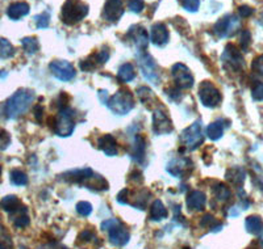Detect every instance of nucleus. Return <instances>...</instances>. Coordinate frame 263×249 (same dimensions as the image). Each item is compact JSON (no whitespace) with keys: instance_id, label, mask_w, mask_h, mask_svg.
<instances>
[{"instance_id":"e433bc0d","label":"nucleus","mask_w":263,"mask_h":249,"mask_svg":"<svg viewBox=\"0 0 263 249\" xmlns=\"http://www.w3.org/2000/svg\"><path fill=\"white\" fill-rule=\"evenodd\" d=\"M77 211H78V214H81L82 217H88L92 213V205L90 202L82 201L77 205Z\"/></svg>"},{"instance_id":"7ed1b4c3","label":"nucleus","mask_w":263,"mask_h":249,"mask_svg":"<svg viewBox=\"0 0 263 249\" xmlns=\"http://www.w3.org/2000/svg\"><path fill=\"white\" fill-rule=\"evenodd\" d=\"M102 230L108 231L109 241L115 246H124L130 240V234H129L128 229L116 218L104 220L102 223Z\"/></svg>"},{"instance_id":"39448f33","label":"nucleus","mask_w":263,"mask_h":249,"mask_svg":"<svg viewBox=\"0 0 263 249\" xmlns=\"http://www.w3.org/2000/svg\"><path fill=\"white\" fill-rule=\"evenodd\" d=\"M74 117V110L71 108L66 107L60 110L53 125L54 131H55L58 137H69V135H71L75 128Z\"/></svg>"},{"instance_id":"4c0bfd02","label":"nucleus","mask_w":263,"mask_h":249,"mask_svg":"<svg viewBox=\"0 0 263 249\" xmlns=\"http://www.w3.org/2000/svg\"><path fill=\"white\" fill-rule=\"evenodd\" d=\"M182 6L189 12H196L200 7V0H182Z\"/></svg>"},{"instance_id":"3c124183","label":"nucleus","mask_w":263,"mask_h":249,"mask_svg":"<svg viewBox=\"0 0 263 249\" xmlns=\"http://www.w3.org/2000/svg\"><path fill=\"white\" fill-rule=\"evenodd\" d=\"M42 113H44V108H42L41 105H37V107L34 108V116H36L37 121H42Z\"/></svg>"},{"instance_id":"412c9836","label":"nucleus","mask_w":263,"mask_h":249,"mask_svg":"<svg viewBox=\"0 0 263 249\" xmlns=\"http://www.w3.org/2000/svg\"><path fill=\"white\" fill-rule=\"evenodd\" d=\"M132 159L136 161V163L141 164L144 163L145 159V140L144 138L137 135L133 140V144H132V152H130Z\"/></svg>"},{"instance_id":"c85d7f7f","label":"nucleus","mask_w":263,"mask_h":249,"mask_svg":"<svg viewBox=\"0 0 263 249\" xmlns=\"http://www.w3.org/2000/svg\"><path fill=\"white\" fill-rule=\"evenodd\" d=\"M15 55L13 45L6 38H0V59H9Z\"/></svg>"},{"instance_id":"2f4dec72","label":"nucleus","mask_w":263,"mask_h":249,"mask_svg":"<svg viewBox=\"0 0 263 249\" xmlns=\"http://www.w3.org/2000/svg\"><path fill=\"white\" fill-rule=\"evenodd\" d=\"M21 45L28 54H34L36 51H39L40 48L39 39L34 38V37H25V38L21 39Z\"/></svg>"},{"instance_id":"603ef678","label":"nucleus","mask_w":263,"mask_h":249,"mask_svg":"<svg viewBox=\"0 0 263 249\" xmlns=\"http://www.w3.org/2000/svg\"><path fill=\"white\" fill-rule=\"evenodd\" d=\"M260 24L263 25V11H262V13H260Z\"/></svg>"},{"instance_id":"72a5a7b5","label":"nucleus","mask_w":263,"mask_h":249,"mask_svg":"<svg viewBox=\"0 0 263 249\" xmlns=\"http://www.w3.org/2000/svg\"><path fill=\"white\" fill-rule=\"evenodd\" d=\"M11 182L16 186H24V185L28 184V177L23 171L13 169L11 172Z\"/></svg>"},{"instance_id":"393cba45","label":"nucleus","mask_w":263,"mask_h":249,"mask_svg":"<svg viewBox=\"0 0 263 249\" xmlns=\"http://www.w3.org/2000/svg\"><path fill=\"white\" fill-rule=\"evenodd\" d=\"M245 171L239 167H234V168L228 169L227 172V180L229 181L230 184L237 185V186H241L245 181Z\"/></svg>"},{"instance_id":"bb28decb","label":"nucleus","mask_w":263,"mask_h":249,"mask_svg":"<svg viewBox=\"0 0 263 249\" xmlns=\"http://www.w3.org/2000/svg\"><path fill=\"white\" fill-rule=\"evenodd\" d=\"M0 208L7 213H16L21 209V203L16 196H7L0 202Z\"/></svg>"},{"instance_id":"c9c22d12","label":"nucleus","mask_w":263,"mask_h":249,"mask_svg":"<svg viewBox=\"0 0 263 249\" xmlns=\"http://www.w3.org/2000/svg\"><path fill=\"white\" fill-rule=\"evenodd\" d=\"M251 97L255 101H263V83L262 81H255V84L251 88Z\"/></svg>"},{"instance_id":"f257e3e1","label":"nucleus","mask_w":263,"mask_h":249,"mask_svg":"<svg viewBox=\"0 0 263 249\" xmlns=\"http://www.w3.org/2000/svg\"><path fill=\"white\" fill-rule=\"evenodd\" d=\"M34 101V92L32 89L21 88L16 91L6 102V116L11 119H15L17 117L23 116L28 112L30 105Z\"/></svg>"},{"instance_id":"5701e85b","label":"nucleus","mask_w":263,"mask_h":249,"mask_svg":"<svg viewBox=\"0 0 263 249\" xmlns=\"http://www.w3.org/2000/svg\"><path fill=\"white\" fill-rule=\"evenodd\" d=\"M166 218H167V209L164 208L162 201L156 199V201L153 202L152 209H150V219L159 222V220L166 219Z\"/></svg>"},{"instance_id":"f03ea898","label":"nucleus","mask_w":263,"mask_h":249,"mask_svg":"<svg viewBox=\"0 0 263 249\" xmlns=\"http://www.w3.org/2000/svg\"><path fill=\"white\" fill-rule=\"evenodd\" d=\"M88 4L82 0H66L61 9V20L66 25H74L88 15Z\"/></svg>"},{"instance_id":"dca6fc26","label":"nucleus","mask_w":263,"mask_h":249,"mask_svg":"<svg viewBox=\"0 0 263 249\" xmlns=\"http://www.w3.org/2000/svg\"><path fill=\"white\" fill-rule=\"evenodd\" d=\"M170 39V33H168L167 27L162 23H157L150 29V41L153 45H156L157 48H164L168 44Z\"/></svg>"},{"instance_id":"7c9ffc66","label":"nucleus","mask_w":263,"mask_h":249,"mask_svg":"<svg viewBox=\"0 0 263 249\" xmlns=\"http://www.w3.org/2000/svg\"><path fill=\"white\" fill-rule=\"evenodd\" d=\"M213 193H215L216 199L221 202L229 201L230 197H232V192H230L229 188L224 184H217L213 188Z\"/></svg>"},{"instance_id":"0eeeda50","label":"nucleus","mask_w":263,"mask_h":249,"mask_svg":"<svg viewBox=\"0 0 263 249\" xmlns=\"http://www.w3.org/2000/svg\"><path fill=\"white\" fill-rule=\"evenodd\" d=\"M239 27H241V23L237 16L225 15L216 23L213 32L220 38H228V37H233L238 32Z\"/></svg>"},{"instance_id":"f3484780","label":"nucleus","mask_w":263,"mask_h":249,"mask_svg":"<svg viewBox=\"0 0 263 249\" xmlns=\"http://www.w3.org/2000/svg\"><path fill=\"white\" fill-rule=\"evenodd\" d=\"M185 205L190 211H203L206 205V196L200 190H192L187 196Z\"/></svg>"},{"instance_id":"4468645a","label":"nucleus","mask_w":263,"mask_h":249,"mask_svg":"<svg viewBox=\"0 0 263 249\" xmlns=\"http://www.w3.org/2000/svg\"><path fill=\"white\" fill-rule=\"evenodd\" d=\"M173 129V122H171L170 117L163 110H154L153 113V131L157 135H163V134H170Z\"/></svg>"},{"instance_id":"a878e982","label":"nucleus","mask_w":263,"mask_h":249,"mask_svg":"<svg viewBox=\"0 0 263 249\" xmlns=\"http://www.w3.org/2000/svg\"><path fill=\"white\" fill-rule=\"evenodd\" d=\"M224 121L222 119H218V121L212 122L211 125H208L206 128V137L212 140H217L222 137L224 134Z\"/></svg>"},{"instance_id":"1a4fd4ad","label":"nucleus","mask_w":263,"mask_h":249,"mask_svg":"<svg viewBox=\"0 0 263 249\" xmlns=\"http://www.w3.org/2000/svg\"><path fill=\"white\" fill-rule=\"evenodd\" d=\"M222 65H224L225 70L228 71L238 72L242 70L243 67V56L241 54V51L234 46V45L229 44L227 45L225 48L224 54L221 56Z\"/></svg>"},{"instance_id":"423d86ee","label":"nucleus","mask_w":263,"mask_h":249,"mask_svg":"<svg viewBox=\"0 0 263 249\" xmlns=\"http://www.w3.org/2000/svg\"><path fill=\"white\" fill-rule=\"evenodd\" d=\"M138 66H140V70L142 72V76L146 79L147 81L153 84H159L161 80V72H159V67L157 65V62L154 60L150 54L142 53L138 56Z\"/></svg>"},{"instance_id":"c756f323","label":"nucleus","mask_w":263,"mask_h":249,"mask_svg":"<svg viewBox=\"0 0 263 249\" xmlns=\"http://www.w3.org/2000/svg\"><path fill=\"white\" fill-rule=\"evenodd\" d=\"M27 208L21 206V209L18 211H16L15 214H17V217L13 219V224H15L16 229H24L27 225H29V217L27 214Z\"/></svg>"},{"instance_id":"a18cd8bd","label":"nucleus","mask_w":263,"mask_h":249,"mask_svg":"<svg viewBox=\"0 0 263 249\" xmlns=\"http://www.w3.org/2000/svg\"><path fill=\"white\" fill-rule=\"evenodd\" d=\"M254 13V8H251L249 6H239L238 7V15L241 17L246 18V17H250L251 15Z\"/></svg>"},{"instance_id":"c03bdc74","label":"nucleus","mask_w":263,"mask_h":249,"mask_svg":"<svg viewBox=\"0 0 263 249\" xmlns=\"http://www.w3.org/2000/svg\"><path fill=\"white\" fill-rule=\"evenodd\" d=\"M11 143V137L6 130L0 129V150H6Z\"/></svg>"},{"instance_id":"8fccbe9b","label":"nucleus","mask_w":263,"mask_h":249,"mask_svg":"<svg viewBox=\"0 0 263 249\" xmlns=\"http://www.w3.org/2000/svg\"><path fill=\"white\" fill-rule=\"evenodd\" d=\"M99 98H100V101H102V104L107 105L109 97H108V92L105 91V89H103V91H99Z\"/></svg>"},{"instance_id":"79ce46f5","label":"nucleus","mask_w":263,"mask_h":249,"mask_svg":"<svg viewBox=\"0 0 263 249\" xmlns=\"http://www.w3.org/2000/svg\"><path fill=\"white\" fill-rule=\"evenodd\" d=\"M250 41H251L250 32L246 29L242 30V32H241V42H239V44H241V48H242L243 51L249 49V46H250Z\"/></svg>"},{"instance_id":"2eb2a0df","label":"nucleus","mask_w":263,"mask_h":249,"mask_svg":"<svg viewBox=\"0 0 263 249\" xmlns=\"http://www.w3.org/2000/svg\"><path fill=\"white\" fill-rule=\"evenodd\" d=\"M124 15L123 0H107L103 8V17L109 23H116Z\"/></svg>"},{"instance_id":"49530a36","label":"nucleus","mask_w":263,"mask_h":249,"mask_svg":"<svg viewBox=\"0 0 263 249\" xmlns=\"http://www.w3.org/2000/svg\"><path fill=\"white\" fill-rule=\"evenodd\" d=\"M166 93H167L168 97L171 98L173 101H180V98H182V93L179 92V89H166Z\"/></svg>"},{"instance_id":"a211bd4d","label":"nucleus","mask_w":263,"mask_h":249,"mask_svg":"<svg viewBox=\"0 0 263 249\" xmlns=\"http://www.w3.org/2000/svg\"><path fill=\"white\" fill-rule=\"evenodd\" d=\"M128 36L130 37V39L133 41V44L136 45V48L138 50H145L146 49L149 37H147V33L144 28L140 27V25L132 27L128 32Z\"/></svg>"},{"instance_id":"20e7f679","label":"nucleus","mask_w":263,"mask_h":249,"mask_svg":"<svg viewBox=\"0 0 263 249\" xmlns=\"http://www.w3.org/2000/svg\"><path fill=\"white\" fill-rule=\"evenodd\" d=\"M107 107L116 116H125L135 108L133 93L128 91V89H120L112 97H109Z\"/></svg>"},{"instance_id":"f8f14e48","label":"nucleus","mask_w":263,"mask_h":249,"mask_svg":"<svg viewBox=\"0 0 263 249\" xmlns=\"http://www.w3.org/2000/svg\"><path fill=\"white\" fill-rule=\"evenodd\" d=\"M49 69H50L51 74L57 77L58 80L62 81H70L72 80L77 75L74 66L71 65L67 60H53V62L49 65Z\"/></svg>"},{"instance_id":"9b49d317","label":"nucleus","mask_w":263,"mask_h":249,"mask_svg":"<svg viewBox=\"0 0 263 249\" xmlns=\"http://www.w3.org/2000/svg\"><path fill=\"white\" fill-rule=\"evenodd\" d=\"M171 74L178 89H190L194 87V75L183 63H175L171 69Z\"/></svg>"},{"instance_id":"6e6552de","label":"nucleus","mask_w":263,"mask_h":249,"mask_svg":"<svg viewBox=\"0 0 263 249\" xmlns=\"http://www.w3.org/2000/svg\"><path fill=\"white\" fill-rule=\"evenodd\" d=\"M182 142L189 150H196L197 147H200L204 142V135H203V129H201V122L197 121L183 130L182 135Z\"/></svg>"},{"instance_id":"58836bf2","label":"nucleus","mask_w":263,"mask_h":249,"mask_svg":"<svg viewBox=\"0 0 263 249\" xmlns=\"http://www.w3.org/2000/svg\"><path fill=\"white\" fill-rule=\"evenodd\" d=\"M128 8L130 9L132 12L141 13V12H142V9L145 8L144 0H129Z\"/></svg>"},{"instance_id":"473e14b6","label":"nucleus","mask_w":263,"mask_h":249,"mask_svg":"<svg viewBox=\"0 0 263 249\" xmlns=\"http://www.w3.org/2000/svg\"><path fill=\"white\" fill-rule=\"evenodd\" d=\"M201 225H203V227H208V229L212 230L213 232H217L222 229L221 223H217V220L215 219V217L211 215V214L204 215L203 219H201Z\"/></svg>"},{"instance_id":"9d476101","label":"nucleus","mask_w":263,"mask_h":249,"mask_svg":"<svg viewBox=\"0 0 263 249\" xmlns=\"http://www.w3.org/2000/svg\"><path fill=\"white\" fill-rule=\"evenodd\" d=\"M199 97L206 108H216L220 105L222 96L211 81H203L199 87Z\"/></svg>"},{"instance_id":"5fc2aeb1","label":"nucleus","mask_w":263,"mask_h":249,"mask_svg":"<svg viewBox=\"0 0 263 249\" xmlns=\"http://www.w3.org/2000/svg\"><path fill=\"white\" fill-rule=\"evenodd\" d=\"M0 175H2V167H0Z\"/></svg>"},{"instance_id":"de8ad7c7","label":"nucleus","mask_w":263,"mask_h":249,"mask_svg":"<svg viewBox=\"0 0 263 249\" xmlns=\"http://www.w3.org/2000/svg\"><path fill=\"white\" fill-rule=\"evenodd\" d=\"M93 237H95V234H93L91 230H86V231L82 232L81 236H79V239H82V241H90V240H92Z\"/></svg>"},{"instance_id":"a19ab883","label":"nucleus","mask_w":263,"mask_h":249,"mask_svg":"<svg viewBox=\"0 0 263 249\" xmlns=\"http://www.w3.org/2000/svg\"><path fill=\"white\" fill-rule=\"evenodd\" d=\"M109 59V53L107 50H100L93 55V63L96 65H104Z\"/></svg>"},{"instance_id":"09e8293b","label":"nucleus","mask_w":263,"mask_h":249,"mask_svg":"<svg viewBox=\"0 0 263 249\" xmlns=\"http://www.w3.org/2000/svg\"><path fill=\"white\" fill-rule=\"evenodd\" d=\"M40 249H67V248H65V246L61 245V244L54 243V241H53V243H49V244H46V245L41 246Z\"/></svg>"},{"instance_id":"864d4df0","label":"nucleus","mask_w":263,"mask_h":249,"mask_svg":"<svg viewBox=\"0 0 263 249\" xmlns=\"http://www.w3.org/2000/svg\"><path fill=\"white\" fill-rule=\"evenodd\" d=\"M0 249H6V246H4L2 243H0Z\"/></svg>"},{"instance_id":"4be33fe9","label":"nucleus","mask_w":263,"mask_h":249,"mask_svg":"<svg viewBox=\"0 0 263 249\" xmlns=\"http://www.w3.org/2000/svg\"><path fill=\"white\" fill-rule=\"evenodd\" d=\"M65 176H69L67 180L72 181V182H82L83 184L84 181L91 180L93 176V172L90 168H84V169H74L71 172L65 173Z\"/></svg>"},{"instance_id":"ddd939ff","label":"nucleus","mask_w":263,"mask_h":249,"mask_svg":"<svg viewBox=\"0 0 263 249\" xmlns=\"http://www.w3.org/2000/svg\"><path fill=\"white\" fill-rule=\"evenodd\" d=\"M194 164L187 157H177L167 164V172L178 178H184L192 172Z\"/></svg>"},{"instance_id":"6ab92c4d","label":"nucleus","mask_w":263,"mask_h":249,"mask_svg":"<svg viewBox=\"0 0 263 249\" xmlns=\"http://www.w3.org/2000/svg\"><path fill=\"white\" fill-rule=\"evenodd\" d=\"M98 146L107 156H116L117 152H119L116 139L109 134H105L102 138H99Z\"/></svg>"},{"instance_id":"b1692460","label":"nucleus","mask_w":263,"mask_h":249,"mask_svg":"<svg viewBox=\"0 0 263 249\" xmlns=\"http://www.w3.org/2000/svg\"><path fill=\"white\" fill-rule=\"evenodd\" d=\"M245 227H246V231H248L249 234L259 235L260 232L263 231L262 218L258 217V215H250V217L246 218Z\"/></svg>"},{"instance_id":"aec40b11","label":"nucleus","mask_w":263,"mask_h":249,"mask_svg":"<svg viewBox=\"0 0 263 249\" xmlns=\"http://www.w3.org/2000/svg\"><path fill=\"white\" fill-rule=\"evenodd\" d=\"M30 7L29 4L25 3V2H16L12 3L7 9V15L11 20H20L21 17H24L29 13Z\"/></svg>"},{"instance_id":"f704fd0d","label":"nucleus","mask_w":263,"mask_h":249,"mask_svg":"<svg viewBox=\"0 0 263 249\" xmlns=\"http://www.w3.org/2000/svg\"><path fill=\"white\" fill-rule=\"evenodd\" d=\"M34 23H36V27L39 29H46L49 27V23H50V15L48 12L40 13L34 17Z\"/></svg>"},{"instance_id":"37998d69","label":"nucleus","mask_w":263,"mask_h":249,"mask_svg":"<svg viewBox=\"0 0 263 249\" xmlns=\"http://www.w3.org/2000/svg\"><path fill=\"white\" fill-rule=\"evenodd\" d=\"M136 93L140 96V98L142 102H147V100L153 97V92L150 91L149 88H146V87H141V88H138L137 92Z\"/></svg>"},{"instance_id":"ea45409f","label":"nucleus","mask_w":263,"mask_h":249,"mask_svg":"<svg viewBox=\"0 0 263 249\" xmlns=\"http://www.w3.org/2000/svg\"><path fill=\"white\" fill-rule=\"evenodd\" d=\"M251 70L254 72H257L258 75H260V76H263V54L257 56V58L253 60V63H251Z\"/></svg>"},{"instance_id":"cd10ccee","label":"nucleus","mask_w":263,"mask_h":249,"mask_svg":"<svg viewBox=\"0 0 263 249\" xmlns=\"http://www.w3.org/2000/svg\"><path fill=\"white\" fill-rule=\"evenodd\" d=\"M117 77L120 80L124 81V83H128V81H132L136 77L135 67L130 63H125L119 69V72H117Z\"/></svg>"}]
</instances>
